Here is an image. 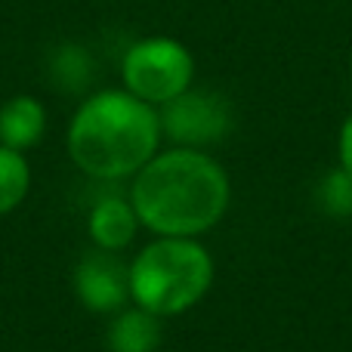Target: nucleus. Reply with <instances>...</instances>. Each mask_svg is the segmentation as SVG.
<instances>
[{
    "mask_svg": "<svg viewBox=\"0 0 352 352\" xmlns=\"http://www.w3.org/2000/svg\"><path fill=\"white\" fill-rule=\"evenodd\" d=\"M74 294L90 312H121L130 300V266L115 250H87L74 266Z\"/></svg>",
    "mask_w": 352,
    "mask_h": 352,
    "instance_id": "nucleus-6",
    "label": "nucleus"
},
{
    "mask_svg": "<svg viewBox=\"0 0 352 352\" xmlns=\"http://www.w3.org/2000/svg\"><path fill=\"white\" fill-rule=\"evenodd\" d=\"M43 130H47V111L37 99L16 96L0 109V146L25 152L43 140Z\"/></svg>",
    "mask_w": 352,
    "mask_h": 352,
    "instance_id": "nucleus-8",
    "label": "nucleus"
},
{
    "mask_svg": "<svg viewBox=\"0 0 352 352\" xmlns=\"http://www.w3.org/2000/svg\"><path fill=\"white\" fill-rule=\"evenodd\" d=\"M164 328L161 318L152 312L140 309H121L109 328V349L111 352H158Z\"/></svg>",
    "mask_w": 352,
    "mask_h": 352,
    "instance_id": "nucleus-9",
    "label": "nucleus"
},
{
    "mask_svg": "<svg viewBox=\"0 0 352 352\" xmlns=\"http://www.w3.org/2000/svg\"><path fill=\"white\" fill-rule=\"evenodd\" d=\"M158 121L161 133H167V140L179 142L182 148H198L226 140L232 124H235V115L219 93L186 90L170 102H164Z\"/></svg>",
    "mask_w": 352,
    "mask_h": 352,
    "instance_id": "nucleus-5",
    "label": "nucleus"
},
{
    "mask_svg": "<svg viewBox=\"0 0 352 352\" xmlns=\"http://www.w3.org/2000/svg\"><path fill=\"white\" fill-rule=\"evenodd\" d=\"M229 195V176L217 161L198 148H173L136 173L130 204L155 235L195 238L223 219Z\"/></svg>",
    "mask_w": 352,
    "mask_h": 352,
    "instance_id": "nucleus-1",
    "label": "nucleus"
},
{
    "mask_svg": "<svg viewBox=\"0 0 352 352\" xmlns=\"http://www.w3.org/2000/svg\"><path fill=\"white\" fill-rule=\"evenodd\" d=\"M195 74V62L182 43L170 37L140 41L124 56V84L127 93L148 105H164L188 90Z\"/></svg>",
    "mask_w": 352,
    "mask_h": 352,
    "instance_id": "nucleus-4",
    "label": "nucleus"
},
{
    "mask_svg": "<svg viewBox=\"0 0 352 352\" xmlns=\"http://www.w3.org/2000/svg\"><path fill=\"white\" fill-rule=\"evenodd\" d=\"M213 285V260L195 238L158 235L130 263V300L158 318L188 312Z\"/></svg>",
    "mask_w": 352,
    "mask_h": 352,
    "instance_id": "nucleus-3",
    "label": "nucleus"
},
{
    "mask_svg": "<svg viewBox=\"0 0 352 352\" xmlns=\"http://www.w3.org/2000/svg\"><path fill=\"white\" fill-rule=\"evenodd\" d=\"M340 167L352 176V115L346 118V124L340 130Z\"/></svg>",
    "mask_w": 352,
    "mask_h": 352,
    "instance_id": "nucleus-13",
    "label": "nucleus"
},
{
    "mask_svg": "<svg viewBox=\"0 0 352 352\" xmlns=\"http://www.w3.org/2000/svg\"><path fill=\"white\" fill-rule=\"evenodd\" d=\"M316 201L324 213L331 217H352V176L337 167L318 182L316 188Z\"/></svg>",
    "mask_w": 352,
    "mask_h": 352,
    "instance_id": "nucleus-12",
    "label": "nucleus"
},
{
    "mask_svg": "<svg viewBox=\"0 0 352 352\" xmlns=\"http://www.w3.org/2000/svg\"><path fill=\"white\" fill-rule=\"evenodd\" d=\"M90 78H93V62L80 47L62 43L53 53V80L62 90H68V93L84 90L90 84Z\"/></svg>",
    "mask_w": 352,
    "mask_h": 352,
    "instance_id": "nucleus-11",
    "label": "nucleus"
},
{
    "mask_svg": "<svg viewBox=\"0 0 352 352\" xmlns=\"http://www.w3.org/2000/svg\"><path fill=\"white\" fill-rule=\"evenodd\" d=\"M140 217H136L133 204L121 195H109V198L96 201L87 217V229H90V238L96 248L102 250H124L130 241L136 238V229H140Z\"/></svg>",
    "mask_w": 352,
    "mask_h": 352,
    "instance_id": "nucleus-7",
    "label": "nucleus"
},
{
    "mask_svg": "<svg viewBox=\"0 0 352 352\" xmlns=\"http://www.w3.org/2000/svg\"><path fill=\"white\" fill-rule=\"evenodd\" d=\"M31 186V170L22 152L0 146V217L12 213L25 201Z\"/></svg>",
    "mask_w": 352,
    "mask_h": 352,
    "instance_id": "nucleus-10",
    "label": "nucleus"
},
{
    "mask_svg": "<svg viewBox=\"0 0 352 352\" xmlns=\"http://www.w3.org/2000/svg\"><path fill=\"white\" fill-rule=\"evenodd\" d=\"M161 121L133 93L105 90L78 109L68 127V155L93 179H124L155 158Z\"/></svg>",
    "mask_w": 352,
    "mask_h": 352,
    "instance_id": "nucleus-2",
    "label": "nucleus"
}]
</instances>
